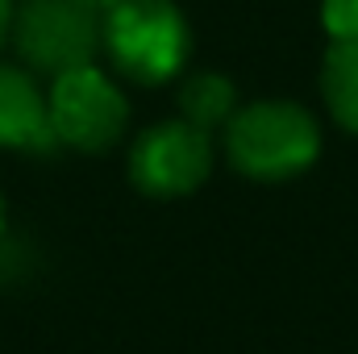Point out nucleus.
Segmentation results:
<instances>
[{
    "label": "nucleus",
    "instance_id": "f257e3e1",
    "mask_svg": "<svg viewBox=\"0 0 358 354\" xmlns=\"http://www.w3.org/2000/svg\"><path fill=\"white\" fill-rule=\"evenodd\" d=\"M229 163L246 179H292L308 171L321 155V129L313 113L287 100H259L225 121Z\"/></svg>",
    "mask_w": 358,
    "mask_h": 354
},
{
    "label": "nucleus",
    "instance_id": "423d86ee",
    "mask_svg": "<svg viewBox=\"0 0 358 354\" xmlns=\"http://www.w3.org/2000/svg\"><path fill=\"white\" fill-rule=\"evenodd\" d=\"M0 146H17V150H50L55 146L46 96L25 71L4 67V63H0Z\"/></svg>",
    "mask_w": 358,
    "mask_h": 354
},
{
    "label": "nucleus",
    "instance_id": "9d476101",
    "mask_svg": "<svg viewBox=\"0 0 358 354\" xmlns=\"http://www.w3.org/2000/svg\"><path fill=\"white\" fill-rule=\"evenodd\" d=\"M8 21H13V0H0V42L8 34Z\"/></svg>",
    "mask_w": 358,
    "mask_h": 354
},
{
    "label": "nucleus",
    "instance_id": "7ed1b4c3",
    "mask_svg": "<svg viewBox=\"0 0 358 354\" xmlns=\"http://www.w3.org/2000/svg\"><path fill=\"white\" fill-rule=\"evenodd\" d=\"M8 25L17 55L50 80L88 67L100 50V13L84 0H21Z\"/></svg>",
    "mask_w": 358,
    "mask_h": 354
},
{
    "label": "nucleus",
    "instance_id": "6e6552de",
    "mask_svg": "<svg viewBox=\"0 0 358 354\" xmlns=\"http://www.w3.org/2000/svg\"><path fill=\"white\" fill-rule=\"evenodd\" d=\"M179 108H183V121H192L196 129H217L225 125L234 113H238V92L225 76H213V71H200L192 76L183 92H179Z\"/></svg>",
    "mask_w": 358,
    "mask_h": 354
},
{
    "label": "nucleus",
    "instance_id": "f03ea898",
    "mask_svg": "<svg viewBox=\"0 0 358 354\" xmlns=\"http://www.w3.org/2000/svg\"><path fill=\"white\" fill-rule=\"evenodd\" d=\"M100 46L134 84H163L183 71L192 34L171 0H117L100 13Z\"/></svg>",
    "mask_w": 358,
    "mask_h": 354
},
{
    "label": "nucleus",
    "instance_id": "20e7f679",
    "mask_svg": "<svg viewBox=\"0 0 358 354\" xmlns=\"http://www.w3.org/2000/svg\"><path fill=\"white\" fill-rule=\"evenodd\" d=\"M46 113H50L55 142H67L76 150H108L129 121L125 96L92 63L55 76L50 96H46Z\"/></svg>",
    "mask_w": 358,
    "mask_h": 354
},
{
    "label": "nucleus",
    "instance_id": "0eeeda50",
    "mask_svg": "<svg viewBox=\"0 0 358 354\" xmlns=\"http://www.w3.org/2000/svg\"><path fill=\"white\" fill-rule=\"evenodd\" d=\"M321 92L338 125L358 134V38H342L329 46L321 67Z\"/></svg>",
    "mask_w": 358,
    "mask_h": 354
},
{
    "label": "nucleus",
    "instance_id": "f8f14e48",
    "mask_svg": "<svg viewBox=\"0 0 358 354\" xmlns=\"http://www.w3.org/2000/svg\"><path fill=\"white\" fill-rule=\"evenodd\" d=\"M0 238H4V200H0Z\"/></svg>",
    "mask_w": 358,
    "mask_h": 354
},
{
    "label": "nucleus",
    "instance_id": "39448f33",
    "mask_svg": "<svg viewBox=\"0 0 358 354\" xmlns=\"http://www.w3.org/2000/svg\"><path fill=\"white\" fill-rule=\"evenodd\" d=\"M213 171V142L192 121H163L129 150V179L146 196H187Z\"/></svg>",
    "mask_w": 358,
    "mask_h": 354
},
{
    "label": "nucleus",
    "instance_id": "9b49d317",
    "mask_svg": "<svg viewBox=\"0 0 358 354\" xmlns=\"http://www.w3.org/2000/svg\"><path fill=\"white\" fill-rule=\"evenodd\" d=\"M84 4H92V8H96V13H104V8H113V4H117V0H84Z\"/></svg>",
    "mask_w": 358,
    "mask_h": 354
},
{
    "label": "nucleus",
    "instance_id": "1a4fd4ad",
    "mask_svg": "<svg viewBox=\"0 0 358 354\" xmlns=\"http://www.w3.org/2000/svg\"><path fill=\"white\" fill-rule=\"evenodd\" d=\"M321 21H325L334 42L358 38V0H325L321 4Z\"/></svg>",
    "mask_w": 358,
    "mask_h": 354
}]
</instances>
